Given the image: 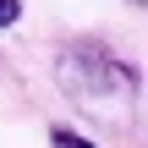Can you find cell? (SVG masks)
<instances>
[{
    "label": "cell",
    "mask_w": 148,
    "mask_h": 148,
    "mask_svg": "<svg viewBox=\"0 0 148 148\" xmlns=\"http://www.w3.org/2000/svg\"><path fill=\"white\" fill-rule=\"evenodd\" d=\"M55 77H60V88H66L82 110H93V115H115V110L126 104V93H132V66H126L121 55H110L99 38L66 44L60 60H55Z\"/></svg>",
    "instance_id": "6da1fadb"
},
{
    "label": "cell",
    "mask_w": 148,
    "mask_h": 148,
    "mask_svg": "<svg viewBox=\"0 0 148 148\" xmlns=\"http://www.w3.org/2000/svg\"><path fill=\"white\" fill-rule=\"evenodd\" d=\"M49 143H55V148H93L88 137H77L71 126H55V132H49Z\"/></svg>",
    "instance_id": "7a4b0ae2"
},
{
    "label": "cell",
    "mask_w": 148,
    "mask_h": 148,
    "mask_svg": "<svg viewBox=\"0 0 148 148\" xmlns=\"http://www.w3.org/2000/svg\"><path fill=\"white\" fill-rule=\"evenodd\" d=\"M16 16H22V5H16V0H0V27H11Z\"/></svg>",
    "instance_id": "3957f363"
},
{
    "label": "cell",
    "mask_w": 148,
    "mask_h": 148,
    "mask_svg": "<svg viewBox=\"0 0 148 148\" xmlns=\"http://www.w3.org/2000/svg\"><path fill=\"white\" fill-rule=\"evenodd\" d=\"M132 5H143V0H132Z\"/></svg>",
    "instance_id": "277c9868"
}]
</instances>
